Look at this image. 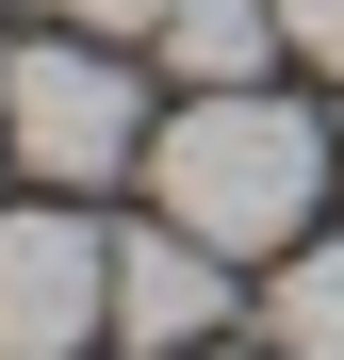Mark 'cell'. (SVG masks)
<instances>
[{"label": "cell", "instance_id": "obj_3", "mask_svg": "<svg viewBox=\"0 0 344 360\" xmlns=\"http://www.w3.org/2000/svg\"><path fill=\"white\" fill-rule=\"evenodd\" d=\"M115 328V246L82 197H33L0 213V360H98Z\"/></svg>", "mask_w": 344, "mask_h": 360}, {"label": "cell", "instance_id": "obj_6", "mask_svg": "<svg viewBox=\"0 0 344 360\" xmlns=\"http://www.w3.org/2000/svg\"><path fill=\"white\" fill-rule=\"evenodd\" d=\"M262 328H279V360H344V229H312V246L279 262Z\"/></svg>", "mask_w": 344, "mask_h": 360}, {"label": "cell", "instance_id": "obj_5", "mask_svg": "<svg viewBox=\"0 0 344 360\" xmlns=\"http://www.w3.org/2000/svg\"><path fill=\"white\" fill-rule=\"evenodd\" d=\"M148 49H164V66H181L197 98H229V82H262L295 33H279V0H181V17H164Z\"/></svg>", "mask_w": 344, "mask_h": 360}, {"label": "cell", "instance_id": "obj_9", "mask_svg": "<svg viewBox=\"0 0 344 360\" xmlns=\"http://www.w3.org/2000/svg\"><path fill=\"white\" fill-rule=\"evenodd\" d=\"M197 360H246V344H197Z\"/></svg>", "mask_w": 344, "mask_h": 360}, {"label": "cell", "instance_id": "obj_2", "mask_svg": "<svg viewBox=\"0 0 344 360\" xmlns=\"http://www.w3.org/2000/svg\"><path fill=\"white\" fill-rule=\"evenodd\" d=\"M0 148H17L49 197H82V180L148 164V82L115 66L98 33H49V49H17V66H0Z\"/></svg>", "mask_w": 344, "mask_h": 360}, {"label": "cell", "instance_id": "obj_1", "mask_svg": "<svg viewBox=\"0 0 344 360\" xmlns=\"http://www.w3.org/2000/svg\"><path fill=\"white\" fill-rule=\"evenodd\" d=\"M148 197L229 262H295L312 246V197H328V131L279 82H229V98H181L148 131Z\"/></svg>", "mask_w": 344, "mask_h": 360}, {"label": "cell", "instance_id": "obj_4", "mask_svg": "<svg viewBox=\"0 0 344 360\" xmlns=\"http://www.w3.org/2000/svg\"><path fill=\"white\" fill-rule=\"evenodd\" d=\"M229 246H197L181 213H148V229H115V344L132 360H197L213 328H229Z\"/></svg>", "mask_w": 344, "mask_h": 360}, {"label": "cell", "instance_id": "obj_8", "mask_svg": "<svg viewBox=\"0 0 344 360\" xmlns=\"http://www.w3.org/2000/svg\"><path fill=\"white\" fill-rule=\"evenodd\" d=\"M279 33H295V66H344V0H279Z\"/></svg>", "mask_w": 344, "mask_h": 360}, {"label": "cell", "instance_id": "obj_7", "mask_svg": "<svg viewBox=\"0 0 344 360\" xmlns=\"http://www.w3.org/2000/svg\"><path fill=\"white\" fill-rule=\"evenodd\" d=\"M164 17H181V0H66V33H115V49H132V33H164Z\"/></svg>", "mask_w": 344, "mask_h": 360}]
</instances>
